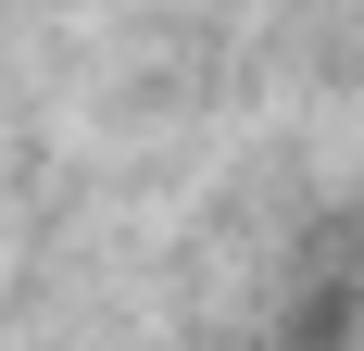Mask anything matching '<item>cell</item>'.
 I'll list each match as a JSON object with an SVG mask.
<instances>
[]
</instances>
